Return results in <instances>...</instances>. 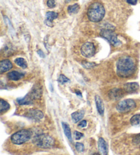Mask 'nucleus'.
<instances>
[{
	"label": "nucleus",
	"mask_w": 140,
	"mask_h": 155,
	"mask_svg": "<svg viewBox=\"0 0 140 155\" xmlns=\"http://www.w3.org/2000/svg\"><path fill=\"white\" fill-rule=\"evenodd\" d=\"M117 74L121 78L130 77L135 73V63L133 58L128 56L120 57L117 62Z\"/></svg>",
	"instance_id": "nucleus-1"
},
{
	"label": "nucleus",
	"mask_w": 140,
	"mask_h": 155,
	"mask_svg": "<svg viewBox=\"0 0 140 155\" xmlns=\"http://www.w3.org/2000/svg\"><path fill=\"white\" fill-rule=\"evenodd\" d=\"M87 15L89 21L93 23H99L105 16V10L104 6L99 2H94L89 5Z\"/></svg>",
	"instance_id": "nucleus-2"
},
{
	"label": "nucleus",
	"mask_w": 140,
	"mask_h": 155,
	"mask_svg": "<svg viewBox=\"0 0 140 155\" xmlns=\"http://www.w3.org/2000/svg\"><path fill=\"white\" fill-rule=\"evenodd\" d=\"M33 143L42 148H50L55 145V140L49 135L40 134L33 137Z\"/></svg>",
	"instance_id": "nucleus-3"
},
{
	"label": "nucleus",
	"mask_w": 140,
	"mask_h": 155,
	"mask_svg": "<svg viewBox=\"0 0 140 155\" xmlns=\"http://www.w3.org/2000/svg\"><path fill=\"white\" fill-rule=\"evenodd\" d=\"M32 132L29 129H22L14 134L10 137L14 144L21 145L28 142L32 137Z\"/></svg>",
	"instance_id": "nucleus-4"
},
{
	"label": "nucleus",
	"mask_w": 140,
	"mask_h": 155,
	"mask_svg": "<svg viewBox=\"0 0 140 155\" xmlns=\"http://www.w3.org/2000/svg\"><path fill=\"white\" fill-rule=\"evenodd\" d=\"M100 35L107 40L112 46H119L121 45V41L118 40L117 34L112 29H103L100 31Z\"/></svg>",
	"instance_id": "nucleus-5"
},
{
	"label": "nucleus",
	"mask_w": 140,
	"mask_h": 155,
	"mask_svg": "<svg viewBox=\"0 0 140 155\" xmlns=\"http://www.w3.org/2000/svg\"><path fill=\"white\" fill-rule=\"evenodd\" d=\"M136 107V102L133 99H128L119 102L116 106V109L120 112L125 113L131 111L135 109Z\"/></svg>",
	"instance_id": "nucleus-6"
},
{
	"label": "nucleus",
	"mask_w": 140,
	"mask_h": 155,
	"mask_svg": "<svg viewBox=\"0 0 140 155\" xmlns=\"http://www.w3.org/2000/svg\"><path fill=\"white\" fill-rule=\"evenodd\" d=\"M81 52L83 56L86 58L93 57L96 52V48H95L94 44L92 42L84 43L81 48Z\"/></svg>",
	"instance_id": "nucleus-7"
},
{
	"label": "nucleus",
	"mask_w": 140,
	"mask_h": 155,
	"mask_svg": "<svg viewBox=\"0 0 140 155\" xmlns=\"http://www.w3.org/2000/svg\"><path fill=\"white\" fill-rule=\"evenodd\" d=\"M26 116L28 118L35 121L40 120L44 117L43 113L40 111V110L36 109H32L29 110V111L27 112Z\"/></svg>",
	"instance_id": "nucleus-8"
},
{
	"label": "nucleus",
	"mask_w": 140,
	"mask_h": 155,
	"mask_svg": "<svg viewBox=\"0 0 140 155\" xmlns=\"http://www.w3.org/2000/svg\"><path fill=\"white\" fill-rule=\"evenodd\" d=\"M42 92H43V91H42V88L40 86L36 84L32 88V90L27 95L30 96V97L32 100H34V99H38L42 95Z\"/></svg>",
	"instance_id": "nucleus-9"
},
{
	"label": "nucleus",
	"mask_w": 140,
	"mask_h": 155,
	"mask_svg": "<svg viewBox=\"0 0 140 155\" xmlns=\"http://www.w3.org/2000/svg\"><path fill=\"white\" fill-rule=\"evenodd\" d=\"M124 96V91L120 88H113L109 92V97L113 100H118Z\"/></svg>",
	"instance_id": "nucleus-10"
},
{
	"label": "nucleus",
	"mask_w": 140,
	"mask_h": 155,
	"mask_svg": "<svg viewBox=\"0 0 140 155\" xmlns=\"http://www.w3.org/2000/svg\"><path fill=\"white\" fill-rule=\"evenodd\" d=\"M139 85L137 82H129L124 85V90L128 93H135L139 90Z\"/></svg>",
	"instance_id": "nucleus-11"
},
{
	"label": "nucleus",
	"mask_w": 140,
	"mask_h": 155,
	"mask_svg": "<svg viewBox=\"0 0 140 155\" xmlns=\"http://www.w3.org/2000/svg\"><path fill=\"white\" fill-rule=\"evenodd\" d=\"M98 146H99V149L100 153H102L103 155H108L109 149H108V145L106 141L103 139V138L100 137L99 140V143H98Z\"/></svg>",
	"instance_id": "nucleus-12"
},
{
	"label": "nucleus",
	"mask_w": 140,
	"mask_h": 155,
	"mask_svg": "<svg viewBox=\"0 0 140 155\" xmlns=\"http://www.w3.org/2000/svg\"><path fill=\"white\" fill-rule=\"evenodd\" d=\"M12 68V64L10 60L4 59L0 63V73L3 74L9 71Z\"/></svg>",
	"instance_id": "nucleus-13"
},
{
	"label": "nucleus",
	"mask_w": 140,
	"mask_h": 155,
	"mask_svg": "<svg viewBox=\"0 0 140 155\" xmlns=\"http://www.w3.org/2000/svg\"><path fill=\"white\" fill-rule=\"evenodd\" d=\"M95 102H96V106L98 112H99L100 115H103L104 114L105 112V106L104 104H103L102 99L100 98V96L96 95V97H95Z\"/></svg>",
	"instance_id": "nucleus-14"
},
{
	"label": "nucleus",
	"mask_w": 140,
	"mask_h": 155,
	"mask_svg": "<svg viewBox=\"0 0 140 155\" xmlns=\"http://www.w3.org/2000/svg\"><path fill=\"white\" fill-rule=\"evenodd\" d=\"M8 78L9 80H14V81H16V80H19L21 79L22 78H23L24 76V74L19 72V71H10L8 74Z\"/></svg>",
	"instance_id": "nucleus-15"
},
{
	"label": "nucleus",
	"mask_w": 140,
	"mask_h": 155,
	"mask_svg": "<svg viewBox=\"0 0 140 155\" xmlns=\"http://www.w3.org/2000/svg\"><path fill=\"white\" fill-rule=\"evenodd\" d=\"M17 102L19 105L23 106V105H30L33 104V100L30 97V96L27 95L26 97L23 98L17 99Z\"/></svg>",
	"instance_id": "nucleus-16"
},
{
	"label": "nucleus",
	"mask_w": 140,
	"mask_h": 155,
	"mask_svg": "<svg viewBox=\"0 0 140 155\" xmlns=\"http://www.w3.org/2000/svg\"><path fill=\"white\" fill-rule=\"evenodd\" d=\"M84 116V112L83 111H79L73 112L71 114L72 119L73 120L75 123H78L80 121Z\"/></svg>",
	"instance_id": "nucleus-17"
},
{
	"label": "nucleus",
	"mask_w": 140,
	"mask_h": 155,
	"mask_svg": "<svg viewBox=\"0 0 140 155\" xmlns=\"http://www.w3.org/2000/svg\"><path fill=\"white\" fill-rule=\"evenodd\" d=\"M62 127H63L64 134H65L66 136L68 137V139L70 141H71V142H72V134H71V129H70L69 125L67 123H62Z\"/></svg>",
	"instance_id": "nucleus-18"
},
{
	"label": "nucleus",
	"mask_w": 140,
	"mask_h": 155,
	"mask_svg": "<svg viewBox=\"0 0 140 155\" xmlns=\"http://www.w3.org/2000/svg\"><path fill=\"white\" fill-rule=\"evenodd\" d=\"M10 109V104L8 103L6 101L4 100V99H1L0 100V112L1 114L8 111Z\"/></svg>",
	"instance_id": "nucleus-19"
},
{
	"label": "nucleus",
	"mask_w": 140,
	"mask_h": 155,
	"mask_svg": "<svg viewBox=\"0 0 140 155\" xmlns=\"http://www.w3.org/2000/svg\"><path fill=\"white\" fill-rule=\"evenodd\" d=\"M79 5L77 4H75L73 5H69L68 7V12L70 15H74V14H76L79 10Z\"/></svg>",
	"instance_id": "nucleus-20"
},
{
	"label": "nucleus",
	"mask_w": 140,
	"mask_h": 155,
	"mask_svg": "<svg viewBox=\"0 0 140 155\" xmlns=\"http://www.w3.org/2000/svg\"><path fill=\"white\" fill-rule=\"evenodd\" d=\"M58 14L57 12H51V11H50V12H47L46 13V21L53 22V21H54V19L58 18Z\"/></svg>",
	"instance_id": "nucleus-21"
},
{
	"label": "nucleus",
	"mask_w": 140,
	"mask_h": 155,
	"mask_svg": "<svg viewBox=\"0 0 140 155\" xmlns=\"http://www.w3.org/2000/svg\"><path fill=\"white\" fill-rule=\"evenodd\" d=\"M130 123L132 126L140 125V114H135L133 117H131Z\"/></svg>",
	"instance_id": "nucleus-22"
},
{
	"label": "nucleus",
	"mask_w": 140,
	"mask_h": 155,
	"mask_svg": "<svg viewBox=\"0 0 140 155\" xmlns=\"http://www.w3.org/2000/svg\"><path fill=\"white\" fill-rule=\"evenodd\" d=\"M15 62L16 65L19 66V67H21L23 69H26L27 67L26 61L23 58H17V59H15Z\"/></svg>",
	"instance_id": "nucleus-23"
},
{
	"label": "nucleus",
	"mask_w": 140,
	"mask_h": 155,
	"mask_svg": "<svg viewBox=\"0 0 140 155\" xmlns=\"http://www.w3.org/2000/svg\"><path fill=\"white\" fill-rule=\"evenodd\" d=\"M58 80L59 83H60L61 84H65V83L70 82V80L68 78L66 77L64 75H63V74H61V75L59 76Z\"/></svg>",
	"instance_id": "nucleus-24"
},
{
	"label": "nucleus",
	"mask_w": 140,
	"mask_h": 155,
	"mask_svg": "<svg viewBox=\"0 0 140 155\" xmlns=\"http://www.w3.org/2000/svg\"><path fill=\"white\" fill-rule=\"evenodd\" d=\"M82 65L86 69H90V68L95 67V66L96 65V63H94L84 61V62L82 63Z\"/></svg>",
	"instance_id": "nucleus-25"
},
{
	"label": "nucleus",
	"mask_w": 140,
	"mask_h": 155,
	"mask_svg": "<svg viewBox=\"0 0 140 155\" xmlns=\"http://www.w3.org/2000/svg\"><path fill=\"white\" fill-rule=\"evenodd\" d=\"M75 148H76L78 152H83L84 150V149H85L84 145L82 143H77L76 144H75Z\"/></svg>",
	"instance_id": "nucleus-26"
},
{
	"label": "nucleus",
	"mask_w": 140,
	"mask_h": 155,
	"mask_svg": "<svg viewBox=\"0 0 140 155\" xmlns=\"http://www.w3.org/2000/svg\"><path fill=\"white\" fill-rule=\"evenodd\" d=\"M47 6L50 8H53L55 6V0H48L47 2Z\"/></svg>",
	"instance_id": "nucleus-27"
},
{
	"label": "nucleus",
	"mask_w": 140,
	"mask_h": 155,
	"mask_svg": "<svg viewBox=\"0 0 140 155\" xmlns=\"http://www.w3.org/2000/svg\"><path fill=\"white\" fill-rule=\"evenodd\" d=\"M83 136V134H82V133H80L79 131L75 132V139H76L77 140H80Z\"/></svg>",
	"instance_id": "nucleus-28"
},
{
	"label": "nucleus",
	"mask_w": 140,
	"mask_h": 155,
	"mask_svg": "<svg viewBox=\"0 0 140 155\" xmlns=\"http://www.w3.org/2000/svg\"><path fill=\"white\" fill-rule=\"evenodd\" d=\"M133 142L135 143V144L140 146V134H138L136 135L135 137L134 138Z\"/></svg>",
	"instance_id": "nucleus-29"
},
{
	"label": "nucleus",
	"mask_w": 140,
	"mask_h": 155,
	"mask_svg": "<svg viewBox=\"0 0 140 155\" xmlns=\"http://www.w3.org/2000/svg\"><path fill=\"white\" fill-rule=\"evenodd\" d=\"M87 126V121L86 120H82L78 124V127H81V128H85Z\"/></svg>",
	"instance_id": "nucleus-30"
},
{
	"label": "nucleus",
	"mask_w": 140,
	"mask_h": 155,
	"mask_svg": "<svg viewBox=\"0 0 140 155\" xmlns=\"http://www.w3.org/2000/svg\"><path fill=\"white\" fill-rule=\"evenodd\" d=\"M127 2L128 4L131 5H136L138 0H127Z\"/></svg>",
	"instance_id": "nucleus-31"
},
{
	"label": "nucleus",
	"mask_w": 140,
	"mask_h": 155,
	"mask_svg": "<svg viewBox=\"0 0 140 155\" xmlns=\"http://www.w3.org/2000/svg\"><path fill=\"white\" fill-rule=\"evenodd\" d=\"M44 23H45L47 26L48 27H52L53 26H54V23H53V22H50V21H47L45 20V21H44Z\"/></svg>",
	"instance_id": "nucleus-32"
},
{
	"label": "nucleus",
	"mask_w": 140,
	"mask_h": 155,
	"mask_svg": "<svg viewBox=\"0 0 140 155\" xmlns=\"http://www.w3.org/2000/svg\"><path fill=\"white\" fill-rule=\"evenodd\" d=\"M38 55L40 57H42V58H44V54L43 53V52L41 50H39V51H38Z\"/></svg>",
	"instance_id": "nucleus-33"
},
{
	"label": "nucleus",
	"mask_w": 140,
	"mask_h": 155,
	"mask_svg": "<svg viewBox=\"0 0 140 155\" xmlns=\"http://www.w3.org/2000/svg\"><path fill=\"white\" fill-rule=\"evenodd\" d=\"M75 93H76L77 95H78L79 97H82V93H81V92H80L79 91H76V92H75Z\"/></svg>",
	"instance_id": "nucleus-34"
},
{
	"label": "nucleus",
	"mask_w": 140,
	"mask_h": 155,
	"mask_svg": "<svg viewBox=\"0 0 140 155\" xmlns=\"http://www.w3.org/2000/svg\"><path fill=\"white\" fill-rule=\"evenodd\" d=\"M92 155H100L99 153H94V154H92Z\"/></svg>",
	"instance_id": "nucleus-35"
},
{
	"label": "nucleus",
	"mask_w": 140,
	"mask_h": 155,
	"mask_svg": "<svg viewBox=\"0 0 140 155\" xmlns=\"http://www.w3.org/2000/svg\"><path fill=\"white\" fill-rule=\"evenodd\" d=\"M71 0H67V2H71Z\"/></svg>",
	"instance_id": "nucleus-36"
}]
</instances>
